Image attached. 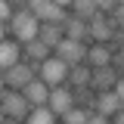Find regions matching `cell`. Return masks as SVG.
I'll list each match as a JSON object with an SVG mask.
<instances>
[{
    "mask_svg": "<svg viewBox=\"0 0 124 124\" xmlns=\"http://www.w3.org/2000/svg\"><path fill=\"white\" fill-rule=\"evenodd\" d=\"M9 31H13V37L22 46H28V44H34V40L40 37V22H37V16L31 13L28 6H19V13H16L13 22H9Z\"/></svg>",
    "mask_w": 124,
    "mask_h": 124,
    "instance_id": "cell-1",
    "label": "cell"
},
{
    "mask_svg": "<svg viewBox=\"0 0 124 124\" xmlns=\"http://www.w3.org/2000/svg\"><path fill=\"white\" fill-rule=\"evenodd\" d=\"M28 9L37 16L40 25H65V19L71 16L65 13V3H59V0H31Z\"/></svg>",
    "mask_w": 124,
    "mask_h": 124,
    "instance_id": "cell-2",
    "label": "cell"
},
{
    "mask_svg": "<svg viewBox=\"0 0 124 124\" xmlns=\"http://www.w3.org/2000/svg\"><path fill=\"white\" fill-rule=\"evenodd\" d=\"M31 102L25 99V93L22 90H3V118H13V121H28L31 115Z\"/></svg>",
    "mask_w": 124,
    "mask_h": 124,
    "instance_id": "cell-3",
    "label": "cell"
},
{
    "mask_svg": "<svg viewBox=\"0 0 124 124\" xmlns=\"http://www.w3.org/2000/svg\"><path fill=\"white\" fill-rule=\"evenodd\" d=\"M68 75H71V65H65L62 59L53 56V59H46L44 65H40V75L37 78L44 81L50 90H56V87H65V84H68Z\"/></svg>",
    "mask_w": 124,
    "mask_h": 124,
    "instance_id": "cell-4",
    "label": "cell"
},
{
    "mask_svg": "<svg viewBox=\"0 0 124 124\" xmlns=\"http://www.w3.org/2000/svg\"><path fill=\"white\" fill-rule=\"evenodd\" d=\"M87 50H90L87 44H78V40H68V37H65V40L56 46V53H53V56L75 68V65H84V62H87Z\"/></svg>",
    "mask_w": 124,
    "mask_h": 124,
    "instance_id": "cell-5",
    "label": "cell"
},
{
    "mask_svg": "<svg viewBox=\"0 0 124 124\" xmlns=\"http://www.w3.org/2000/svg\"><path fill=\"white\" fill-rule=\"evenodd\" d=\"M34 78H37V71L31 68L28 62H19L16 68L3 71V87H6V90H25Z\"/></svg>",
    "mask_w": 124,
    "mask_h": 124,
    "instance_id": "cell-6",
    "label": "cell"
},
{
    "mask_svg": "<svg viewBox=\"0 0 124 124\" xmlns=\"http://www.w3.org/2000/svg\"><path fill=\"white\" fill-rule=\"evenodd\" d=\"M115 31H118L115 16H102V13H99V16L90 22V37H93V44H112Z\"/></svg>",
    "mask_w": 124,
    "mask_h": 124,
    "instance_id": "cell-7",
    "label": "cell"
},
{
    "mask_svg": "<svg viewBox=\"0 0 124 124\" xmlns=\"http://www.w3.org/2000/svg\"><path fill=\"white\" fill-rule=\"evenodd\" d=\"M75 108V90L71 87H56V90L50 93V112L62 118V115H68Z\"/></svg>",
    "mask_w": 124,
    "mask_h": 124,
    "instance_id": "cell-8",
    "label": "cell"
},
{
    "mask_svg": "<svg viewBox=\"0 0 124 124\" xmlns=\"http://www.w3.org/2000/svg\"><path fill=\"white\" fill-rule=\"evenodd\" d=\"M118 71L112 68V65H106V68H93V81H90V87L96 93H108V90H115L118 87Z\"/></svg>",
    "mask_w": 124,
    "mask_h": 124,
    "instance_id": "cell-9",
    "label": "cell"
},
{
    "mask_svg": "<svg viewBox=\"0 0 124 124\" xmlns=\"http://www.w3.org/2000/svg\"><path fill=\"white\" fill-rule=\"evenodd\" d=\"M62 31H65V37H68V40H78V44H87V40H93V37H90V25H87V22H81L75 13L65 19Z\"/></svg>",
    "mask_w": 124,
    "mask_h": 124,
    "instance_id": "cell-10",
    "label": "cell"
},
{
    "mask_svg": "<svg viewBox=\"0 0 124 124\" xmlns=\"http://www.w3.org/2000/svg\"><path fill=\"white\" fill-rule=\"evenodd\" d=\"M121 108H124V102H121V96H118L115 90H108V93H96V115L115 118Z\"/></svg>",
    "mask_w": 124,
    "mask_h": 124,
    "instance_id": "cell-11",
    "label": "cell"
},
{
    "mask_svg": "<svg viewBox=\"0 0 124 124\" xmlns=\"http://www.w3.org/2000/svg\"><path fill=\"white\" fill-rule=\"evenodd\" d=\"M22 93H25V99H28L34 108H40V106H50V93H53V90L46 87L40 78H34V81H31V84H28Z\"/></svg>",
    "mask_w": 124,
    "mask_h": 124,
    "instance_id": "cell-12",
    "label": "cell"
},
{
    "mask_svg": "<svg viewBox=\"0 0 124 124\" xmlns=\"http://www.w3.org/2000/svg\"><path fill=\"white\" fill-rule=\"evenodd\" d=\"M112 56H115V50L108 44H90V50H87V65L90 68H106V65H112Z\"/></svg>",
    "mask_w": 124,
    "mask_h": 124,
    "instance_id": "cell-13",
    "label": "cell"
},
{
    "mask_svg": "<svg viewBox=\"0 0 124 124\" xmlns=\"http://www.w3.org/2000/svg\"><path fill=\"white\" fill-rule=\"evenodd\" d=\"M22 62V50H19V40H9V37H3V44H0V65H3V71H9Z\"/></svg>",
    "mask_w": 124,
    "mask_h": 124,
    "instance_id": "cell-14",
    "label": "cell"
},
{
    "mask_svg": "<svg viewBox=\"0 0 124 124\" xmlns=\"http://www.w3.org/2000/svg\"><path fill=\"white\" fill-rule=\"evenodd\" d=\"M90 81H93V68L84 62V65H75V68H71V75H68V84H65V87L81 90V87H90Z\"/></svg>",
    "mask_w": 124,
    "mask_h": 124,
    "instance_id": "cell-15",
    "label": "cell"
},
{
    "mask_svg": "<svg viewBox=\"0 0 124 124\" xmlns=\"http://www.w3.org/2000/svg\"><path fill=\"white\" fill-rule=\"evenodd\" d=\"M25 59H28L31 65H44L46 59H53V50H50L44 40H34V44L25 46Z\"/></svg>",
    "mask_w": 124,
    "mask_h": 124,
    "instance_id": "cell-16",
    "label": "cell"
},
{
    "mask_svg": "<svg viewBox=\"0 0 124 124\" xmlns=\"http://www.w3.org/2000/svg\"><path fill=\"white\" fill-rule=\"evenodd\" d=\"M37 40H44L53 53H56V46L65 40V31H62V25H40V37Z\"/></svg>",
    "mask_w": 124,
    "mask_h": 124,
    "instance_id": "cell-17",
    "label": "cell"
},
{
    "mask_svg": "<svg viewBox=\"0 0 124 124\" xmlns=\"http://www.w3.org/2000/svg\"><path fill=\"white\" fill-rule=\"evenodd\" d=\"M71 9H75V16L81 19V22H87V25H90L93 19L99 16V3H96V0H78Z\"/></svg>",
    "mask_w": 124,
    "mask_h": 124,
    "instance_id": "cell-18",
    "label": "cell"
},
{
    "mask_svg": "<svg viewBox=\"0 0 124 124\" xmlns=\"http://www.w3.org/2000/svg\"><path fill=\"white\" fill-rule=\"evenodd\" d=\"M75 106L78 108H87V112H96V90H93V87L75 90Z\"/></svg>",
    "mask_w": 124,
    "mask_h": 124,
    "instance_id": "cell-19",
    "label": "cell"
},
{
    "mask_svg": "<svg viewBox=\"0 0 124 124\" xmlns=\"http://www.w3.org/2000/svg\"><path fill=\"white\" fill-rule=\"evenodd\" d=\"M25 124H56V115L50 112V106H40V108H31Z\"/></svg>",
    "mask_w": 124,
    "mask_h": 124,
    "instance_id": "cell-20",
    "label": "cell"
},
{
    "mask_svg": "<svg viewBox=\"0 0 124 124\" xmlns=\"http://www.w3.org/2000/svg\"><path fill=\"white\" fill-rule=\"evenodd\" d=\"M96 115V112H87V108H71L68 115H62V124H90V118Z\"/></svg>",
    "mask_w": 124,
    "mask_h": 124,
    "instance_id": "cell-21",
    "label": "cell"
},
{
    "mask_svg": "<svg viewBox=\"0 0 124 124\" xmlns=\"http://www.w3.org/2000/svg\"><path fill=\"white\" fill-rule=\"evenodd\" d=\"M108 46H112L115 53H124V28L115 31V37H112V44H108Z\"/></svg>",
    "mask_w": 124,
    "mask_h": 124,
    "instance_id": "cell-22",
    "label": "cell"
},
{
    "mask_svg": "<svg viewBox=\"0 0 124 124\" xmlns=\"http://www.w3.org/2000/svg\"><path fill=\"white\" fill-rule=\"evenodd\" d=\"M115 22H118V28H124V3H118V9H115Z\"/></svg>",
    "mask_w": 124,
    "mask_h": 124,
    "instance_id": "cell-23",
    "label": "cell"
},
{
    "mask_svg": "<svg viewBox=\"0 0 124 124\" xmlns=\"http://www.w3.org/2000/svg\"><path fill=\"white\" fill-rule=\"evenodd\" d=\"M90 124H112V118H106V115H93Z\"/></svg>",
    "mask_w": 124,
    "mask_h": 124,
    "instance_id": "cell-24",
    "label": "cell"
},
{
    "mask_svg": "<svg viewBox=\"0 0 124 124\" xmlns=\"http://www.w3.org/2000/svg\"><path fill=\"white\" fill-rule=\"evenodd\" d=\"M115 93L121 96V102H124V78H121V81H118V87H115Z\"/></svg>",
    "mask_w": 124,
    "mask_h": 124,
    "instance_id": "cell-25",
    "label": "cell"
},
{
    "mask_svg": "<svg viewBox=\"0 0 124 124\" xmlns=\"http://www.w3.org/2000/svg\"><path fill=\"white\" fill-rule=\"evenodd\" d=\"M112 124H124V108L118 112V115H115V118H112Z\"/></svg>",
    "mask_w": 124,
    "mask_h": 124,
    "instance_id": "cell-26",
    "label": "cell"
},
{
    "mask_svg": "<svg viewBox=\"0 0 124 124\" xmlns=\"http://www.w3.org/2000/svg\"><path fill=\"white\" fill-rule=\"evenodd\" d=\"M3 124H22V121H13V118H3Z\"/></svg>",
    "mask_w": 124,
    "mask_h": 124,
    "instance_id": "cell-27",
    "label": "cell"
}]
</instances>
